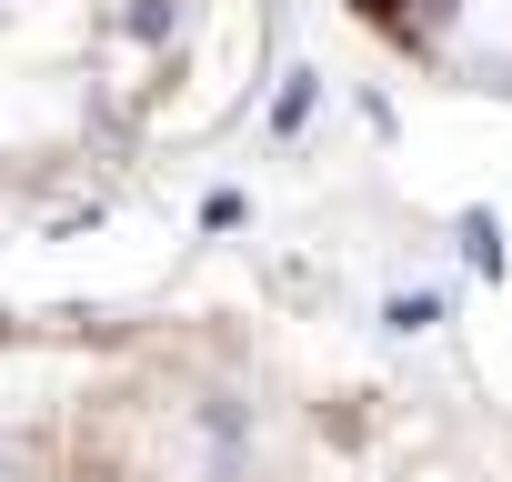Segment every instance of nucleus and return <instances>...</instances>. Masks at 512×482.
I'll return each instance as SVG.
<instances>
[{"label":"nucleus","instance_id":"f257e3e1","mask_svg":"<svg viewBox=\"0 0 512 482\" xmlns=\"http://www.w3.org/2000/svg\"><path fill=\"white\" fill-rule=\"evenodd\" d=\"M191 0H0V181L131 141L181 71Z\"/></svg>","mask_w":512,"mask_h":482}]
</instances>
